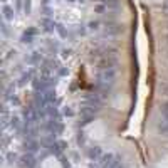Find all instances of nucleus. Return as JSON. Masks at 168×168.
<instances>
[{"instance_id": "nucleus-3", "label": "nucleus", "mask_w": 168, "mask_h": 168, "mask_svg": "<svg viewBox=\"0 0 168 168\" xmlns=\"http://www.w3.org/2000/svg\"><path fill=\"white\" fill-rule=\"evenodd\" d=\"M25 150H29L30 153H34V151H35V150H37V141H35V140L29 138V140L25 141Z\"/></svg>"}, {"instance_id": "nucleus-7", "label": "nucleus", "mask_w": 168, "mask_h": 168, "mask_svg": "<svg viewBox=\"0 0 168 168\" xmlns=\"http://www.w3.org/2000/svg\"><path fill=\"white\" fill-rule=\"evenodd\" d=\"M9 160H10V161H14V160H15V155H12V153H10V155H9Z\"/></svg>"}, {"instance_id": "nucleus-4", "label": "nucleus", "mask_w": 168, "mask_h": 168, "mask_svg": "<svg viewBox=\"0 0 168 168\" xmlns=\"http://www.w3.org/2000/svg\"><path fill=\"white\" fill-rule=\"evenodd\" d=\"M89 156L94 158V160H96V158H99V156H101V148H98V146L93 148V150L89 151Z\"/></svg>"}, {"instance_id": "nucleus-5", "label": "nucleus", "mask_w": 168, "mask_h": 168, "mask_svg": "<svg viewBox=\"0 0 168 168\" xmlns=\"http://www.w3.org/2000/svg\"><path fill=\"white\" fill-rule=\"evenodd\" d=\"M12 126H14V128H17V126H19V118H17V116H14V118H12Z\"/></svg>"}, {"instance_id": "nucleus-1", "label": "nucleus", "mask_w": 168, "mask_h": 168, "mask_svg": "<svg viewBox=\"0 0 168 168\" xmlns=\"http://www.w3.org/2000/svg\"><path fill=\"white\" fill-rule=\"evenodd\" d=\"M116 79V69H99L98 72V86H103V88H109L114 84Z\"/></svg>"}, {"instance_id": "nucleus-2", "label": "nucleus", "mask_w": 168, "mask_h": 168, "mask_svg": "<svg viewBox=\"0 0 168 168\" xmlns=\"http://www.w3.org/2000/svg\"><path fill=\"white\" fill-rule=\"evenodd\" d=\"M34 165H35V160H34V156H32L30 153H25V155L20 158V167H24V168H32Z\"/></svg>"}, {"instance_id": "nucleus-8", "label": "nucleus", "mask_w": 168, "mask_h": 168, "mask_svg": "<svg viewBox=\"0 0 168 168\" xmlns=\"http://www.w3.org/2000/svg\"><path fill=\"white\" fill-rule=\"evenodd\" d=\"M167 93H168V89H167Z\"/></svg>"}, {"instance_id": "nucleus-6", "label": "nucleus", "mask_w": 168, "mask_h": 168, "mask_svg": "<svg viewBox=\"0 0 168 168\" xmlns=\"http://www.w3.org/2000/svg\"><path fill=\"white\" fill-rule=\"evenodd\" d=\"M64 114L66 116H72V111L69 109V108H66V109H64Z\"/></svg>"}]
</instances>
